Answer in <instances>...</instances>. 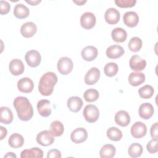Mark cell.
<instances>
[{"label":"cell","mask_w":158,"mask_h":158,"mask_svg":"<svg viewBox=\"0 0 158 158\" xmlns=\"http://www.w3.org/2000/svg\"><path fill=\"white\" fill-rule=\"evenodd\" d=\"M18 117L23 121L30 120L33 115V109L27 98L18 96L15 98L13 102Z\"/></svg>","instance_id":"obj_1"},{"label":"cell","mask_w":158,"mask_h":158,"mask_svg":"<svg viewBox=\"0 0 158 158\" xmlns=\"http://www.w3.org/2000/svg\"><path fill=\"white\" fill-rule=\"evenodd\" d=\"M57 82V77L56 73L52 72H46L42 75L38 85L39 92L43 96H50L52 93Z\"/></svg>","instance_id":"obj_2"},{"label":"cell","mask_w":158,"mask_h":158,"mask_svg":"<svg viewBox=\"0 0 158 158\" xmlns=\"http://www.w3.org/2000/svg\"><path fill=\"white\" fill-rule=\"evenodd\" d=\"M83 114L84 118L88 122L94 123L99 118V111L96 106L88 104L85 107Z\"/></svg>","instance_id":"obj_3"},{"label":"cell","mask_w":158,"mask_h":158,"mask_svg":"<svg viewBox=\"0 0 158 158\" xmlns=\"http://www.w3.org/2000/svg\"><path fill=\"white\" fill-rule=\"evenodd\" d=\"M57 70L62 75H67L70 73L73 67V64L72 59L67 57L60 58L57 64Z\"/></svg>","instance_id":"obj_4"},{"label":"cell","mask_w":158,"mask_h":158,"mask_svg":"<svg viewBox=\"0 0 158 158\" xmlns=\"http://www.w3.org/2000/svg\"><path fill=\"white\" fill-rule=\"evenodd\" d=\"M36 139L39 144L43 146H48L54 143V136L51 131L43 130L37 135Z\"/></svg>","instance_id":"obj_5"},{"label":"cell","mask_w":158,"mask_h":158,"mask_svg":"<svg viewBox=\"0 0 158 158\" xmlns=\"http://www.w3.org/2000/svg\"><path fill=\"white\" fill-rule=\"evenodd\" d=\"M27 64L31 67H36L40 65L41 57L40 52L36 50H30L26 52L25 56Z\"/></svg>","instance_id":"obj_6"},{"label":"cell","mask_w":158,"mask_h":158,"mask_svg":"<svg viewBox=\"0 0 158 158\" xmlns=\"http://www.w3.org/2000/svg\"><path fill=\"white\" fill-rule=\"evenodd\" d=\"M96 17L92 12H85L80 17L81 26L86 30H89L93 28L96 24Z\"/></svg>","instance_id":"obj_7"},{"label":"cell","mask_w":158,"mask_h":158,"mask_svg":"<svg viewBox=\"0 0 158 158\" xmlns=\"http://www.w3.org/2000/svg\"><path fill=\"white\" fill-rule=\"evenodd\" d=\"M132 136L135 138L139 139L144 137L147 133V127L142 122H136L131 127L130 130Z\"/></svg>","instance_id":"obj_8"},{"label":"cell","mask_w":158,"mask_h":158,"mask_svg":"<svg viewBox=\"0 0 158 158\" xmlns=\"http://www.w3.org/2000/svg\"><path fill=\"white\" fill-rule=\"evenodd\" d=\"M88 138V133L85 128L80 127L75 129L70 135V139L72 142L76 144L81 143Z\"/></svg>","instance_id":"obj_9"},{"label":"cell","mask_w":158,"mask_h":158,"mask_svg":"<svg viewBox=\"0 0 158 158\" xmlns=\"http://www.w3.org/2000/svg\"><path fill=\"white\" fill-rule=\"evenodd\" d=\"M129 65L130 68L135 71H141L144 69L146 66V61L141 58L139 56L133 55L131 57Z\"/></svg>","instance_id":"obj_10"},{"label":"cell","mask_w":158,"mask_h":158,"mask_svg":"<svg viewBox=\"0 0 158 158\" xmlns=\"http://www.w3.org/2000/svg\"><path fill=\"white\" fill-rule=\"evenodd\" d=\"M120 18V14L118 10L110 7L106 10L104 14L106 22L110 25H114L118 22Z\"/></svg>","instance_id":"obj_11"},{"label":"cell","mask_w":158,"mask_h":158,"mask_svg":"<svg viewBox=\"0 0 158 158\" xmlns=\"http://www.w3.org/2000/svg\"><path fill=\"white\" fill-rule=\"evenodd\" d=\"M17 88L22 93H29L33 91L34 84L30 78L28 77H23L18 81Z\"/></svg>","instance_id":"obj_12"},{"label":"cell","mask_w":158,"mask_h":158,"mask_svg":"<svg viewBox=\"0 0 158 158\" xmlns=\"http://www.w3.org/2000/svg\"><path fill=\"white\" fill-rule=\"evenodd\" d=\"M99 78L100 70L96 67H92L86 73L85 82L88 85H93L98 82Z\"/></svg>","instance_id":"obj_13"},{"label":"cell","mask_w":158,"mask_h":158,"mask_svg":"<svg viewBox=\"0 0 158 158\" xmlns=\"http://www.w3.org/2000/svg\"><path fill=\"white\" fill-rule=\"evenodd\" d=\"M37 31V27L32 22H27L23 23L20 28L21 35L25 38H31L33 36Z\"/></svg>","instance_id":"obj_14"},{"label":"cell","mask_w":158,"mask_h":158,"mask_svg":"<svg viewBox=\"0 0 158 158\" xmlns=\"http://www.w3.org/2000/svg\"><path fill=\"white\" fill-rule=\"evenodd\" d=\"M123 20L125 25L127 27L130 28L135 27L139 22V16L135 12L128 11L124 14Z\"/></svg>","instance_id":"obj_15"},{"label":"cell","mask_w":158,"mask_h":158,"mask_svg":"<svg viewBox=\"0 0 158 158\" xmlns=\"http://www.w3.org/2000/svg\"><path fill=\"white\" fill-rule=\"evenodd\" d=\"M9 69L13 75L18 76L23 73L24 65L22 60L19 59H14L10 62Z\"/></svg>","instance_id":"obj_16"},{"label":"cell","mask_w":158,"mask_h":158,"mask_svg":"<svg viewBox=\"0 0 158 158\" xmlns=\"http://www.w3.org/2000/svg\"><path fill=\"white\" fill-rule=\"evenodd\" d=\"M51 102L47 99H41L37 103L38 112L40 115L44 117H48L51 114V108L50 107Z\"/></svg>","instance_id":"obj_17"},{"label":"cell","mask_w":158,"mask_h":158,"mask_svg":"<svg viewBox=\"0 0 158 158\" xmlns=\"http://www.w3.org/2000/svg\"><path fill=\"white\" fill-rule=\"evenodd\" d=\"M154 107L153 106L149 103L145 102L140 105L139 107V115L143 119H149L154 114Z\"/></svg>","instance_id":"obj_18"},{"label":"cell","mask_w":158,"mask_h":158,"mask_svg":"<svg viewBox=\"0 0 158 158\" xmlns=\"http://www.w3.org/2000/svg\"><path fill=\"white\" fill-rule=\"evenodd\" d=\"M125 53L123 48L119 45H112L106 49V56L109 59H117L120 57Z\"/></svg>","instance_id":"obj_19"},{"label":"cell","mask_w":158,"mask_h":158,"mask_svg":"<svg viewBox=\"0 0 158 158\" xmlns=\"http://www.w3.org/2000/svg\"><path fill=\"white\" fill-rule=\"evenodd\" d=\"M98 49L93 46H88L84 48L81 52L82 58L86 61H92L98 56Z\"/></svg>","instance_id":"obj_20"},{"label":"cell","mask_w":158,"mask_h":158,"mask_svg":"<svg viewBox=\"0 0 158 158\" xmlns=\"http://www.w3.org/2000/svg\"><path fill=\"white\" fill-rule=\"evenodd\" d=\"M115 123L121 127H127L130 122V117L125 110H119L115 115Z\"/></svg>","instance_id":"obj_21"},{"label":"cell","mask_w":158,"mask_h":158,"mask_svg":"<svg viewBox=\"0 0 158 158\" xmlns=\"http://www.w3.org/2000/svg\"><path fill=\"white\" fill-rule=\"evenodd\" d=\"M82 99L78 96H72L67 100V107L69 110L73 112H77L81 109L83 106Z\"/></svg>","instance_id":"obj_22"},{"label":"cell","mask_w":158,"mask_h":158,"mask_svg":"<svg viewBox=\"0 0 158 158\" xmlns=\"http://www.w3.org/2000/svg\"><path fill=\"white\" fill-rule=\"evenodd\" d=\"M43 157V151L37 147L30 149H24L20 154L21 158H42Z\"/></svg>","instance_id":"obj_23"},{"label":"cell","mask_w":158,"mask_h":158,"mask_svg":"<svg viewBox=\"0 0 158 158\" xmlns=\"http://www.w3.org/2000/svg\"><path fill=\"white\" fill-rule=\"evenodd\" d=\"M145 81V75L143 73L139 72H131L128 77L129 83L133 86H137L144 83Z\"/></svg>","instance_id":"obj_24"},{"label":"cell","mask_w":158,"mask_h":158,"mask_svg":"<svg viewBox=\"0 0 158 158\" xmlns=\"http://www.w3.org/2000/svg\"><path fill=\"white\" fill-rule=\"evenodd\" d=\"M13 120L12 110L7 107L2 106L0 108V122L4 124H9Z\"/></svg>","instance_id":"obj_25"},{"label":"cell","mask_w":158,"mask_h":158,"mask_svg":"<svg viewBox=\"0 0 158 158\" xmlns=\"http://www.w3.org/2000/svg\"><path fill=\"white\" fill-rule=\"evenodd\" d=\"M112 40L117 43H122L125 41L127 37V33L122 28L117 27L112 30L111 32Z\"/></svg>","instance_id":"obj_26"},{"label":"cell","mask_w":158,"mask_h":158,"mask_svg":"<svg viewBox=\"0 0 158 158\" xmlns=\"http://www.w3.org/2000/svg\"><path fill=\"white\" fill-rule=\"evenodd\" d=\"M8 143L12 148H19L23 146L24 143V138L21 135L15 133L12 134L9 138Z\"/></svg>","instance_id":"obj_27"},{"label":"cell","mask_w":158,"mask_h":158,"mask_svg":"<svg viewBox=\"0 0 158 158\" xmlns=\"http://www.w3.org/2000/svg\"><path fill=\"white\" fill-rule=\"evenodd\" d=\"M30 10L28 8L23 4H17L15 5L14 10V15L18 19H22L29 15Z\"/></svg>","instance_id":"obj_28"},{"label":"cell","mask_w":158,"mask_h":158,"mask_svg":"<svg viewBox=\"0 0 158 158\" xmlns=\"http://www.w3.org/2000/svg\"><path fill=\"white\" fill-rule=\"evenodd\" d=\"M115 151L116 149L114 145L107 144L101 148L99 151V155L102 158H112L115 156Z\"/></svg>","instance_id":"obj_29"},{"label":"cell","mask_w":158,"mask_h":158,"mask_svg":"<svg viewBox=\"0 0 158 158\" xmlns=\"http://www.w3.org/2000/svg\"><path fill=\"white\" fill-rule=\"evenodd\" d=\"M143 151V146L137 143H132L128 149V155L133 158L138 157L141 156Z\"/></svg>","instance_id":"obj_30"},{"label":"cell","mask_w":158,"mask_h":158,"mask_svg":"<svg viewBox=\"0 0 158 158\" xmlns=\"http://www.w3.org/2000/svg\"><path fill=\"white\" fill-rule=\"evenodd\" d=\"M106 135L109 139L114 141H120L123 136V134L121 130L114 127L109 128L107 130Z\"/></svg>","instance_id":"obj_31"},{"label":"cell","mask_w":158,"mask_h":158,"mask_svg":"<svg viewBox=\"0 0 158 158\" xmlns=\"http://www.w3.org/2000/svg\"><path fill=\"white\" fill-rule=\"evenodd\" d=\"M51 131L55 137L61 136L64 131V127L62 123L58 120L53 121L50 125Z\"/></svg>","instance_id":"obj_32"},{"label":"cell","mask_w":158,"mask_h":158,"mask_svg":"<svg viewBox=\"0 0 158 158\" xmlns=\"http://www.w3.org/2000/svg\"><path fill=\"white\" fill-rule=\"evenodd\" d=\"M154 93V89L153 87L149 85H146L141 87L138 89V94L141 98L143 99H149L151 98Z\"/></svg>","instance_id":"obj_33"},{"label":"cell","mask_w":158,"mask_h":158,"mask_svg":"<svg viewBox=\"0 0 158 158\" xmlns=\"http://www.w3.org/2000/svg\"><path fill=\"white\" fill-rule=\"evenodd\" d=\"M128 46L131 51L138 52L142 47V40L137 36H134L130 39Z\"/></svg>","instance_id":"obj_34"},{"label":"cell","mask_w":158,"mask_h":158,"mask_svg":"<svg viewBox=\"0 0 158 158\" xmlns=\"http://www.w3.org/2000/svg\"><path fill=\"white\" fill-rule=\"evenodd\" d=\"M99 97V92L95 89H88L86 90L83 94V98L87 102H94Z\"/></svg>","instance_id":"obj_35"},{"label":"cell","mask_w":158,"mask_h":158,"mask_svg":"<svg viewBox=\"0 0 158 158\" xmlns=\"http://www.w3.org/2000/svg\"><path fill=\"white\" fill-rule=\"evenodd\" d=\"M118 70V67L116 63L114 62H109L107 63L104 69L105 74L109 77H112L115 76Z\"/></svg>","instance_id":"obj_36"},{"label":"cell","mask_w":158,"mask_h":158,"mask_svg":"<svg viewBox=\"0 0 158 158\" xmlns=\"http://www.w3.org/2000/svg\"><path fill=\"white\" fill-rule=\"evenodd\" d=\"M115 4L121 8L132 7L135 6L136 3V0H115Z\"/></svg>","instance_id":"obj_37"},{"label":"cell","mask_w":158,"mask_h":158,"mask_svg":"<svg viewBox=\"0 0 158 158\" xmlns=\"http://www.w3.org/2000/svg\"><path fill=\"white\" fill-rule=\"evenodd\" d=\"M157 142H158V139H152L147 144L146 148H147L148 151L150 154H154L158 151Z\"/></svg>","instance_id":"obj_38"},{"label":"cell","mask_w":158,"mask_h":158,"mask_svg":"<svg viewBox=\"0 0 158 158\" xmlns=\"http://www.w3.org/2000/svg\"><path fill=\"white\" fill-rule=\"evenodd\" d=\"M10 9L9 3L6 1H0V14L4 15L7 14Z\"/></svg>","instance_id":"obj_39"},{"label":"cell","mask_w":158,"mask_h":158,"mask_svg":"<svg viewBox=\"0 0 158 158\" xmlns=\"http://www.w3.org/2000/svg\"><path fill=\"white\" fill-rule=\"evenodd\" d=\"M62 157L60 151L56 149H52L48 152V158H60Z\"/></svg>","instance_id":"obj_40"},{"label":"cell","mask_w":158,"mask_h":158,"mask_svg":"<svg viewBox=\"0 0 158 158\" xmlns=\"http://www.w3.org/2000/svg\"><path fill=\"white\" fill-rule=\"evenodd\" d=\"M151 136L152 139H158V123L156 122L152 125L150 130Z\"/></svg>","instance_id":"obj_41"},{"label":"cell","mask_w":158,"mask_h":158,"mask_svg":"<svg viewBox=\"0 0 158 158\" xmlns=\"http://www.w3.org/2000/svg\"><path fill=\"white\" fill-rule=\"evenodd\" d=\"M0 130H1V137H0V139L2 140L7 135V131L6 130V128H4L2 126H0Z\"/></svg>","instance_id":"obj_42"},{"label":"cell","mask_w":158,"mask_h":158,"mask_svg":"<svg viewBox=\"0 0 158 158\" xmlns=\"http://www.w3.org/2000/svg\"><path fill=\"white\" fill-rule=\"evenodd\" d=\"M41 1V0H39V1H27L26 2L31 6H36L38 4L40 3Z\"/></svg>","instance_id":"obj_43"},{"label":"cell","mask_w":158,"mask_h":158,"mask_svg":"<svg viewBox=\"0 0 158 158\" xmlns=\"http://www.w3.org/2000/svg\"><path fill=\"white\" fill-rule=\"evenodd\" d=\"M5 157H14V158H16L17 156L14 153H13L12 152H7L4 156V158Z\"/></svg>","instance_id":"obj_44"},{"label":"cell","mask_w":158,"mask_h":158,"mask_svg":"<svg viewBox=\"0 0 158 158\" xmlns=\"http://www.w3.org/2000/svg\"><path fill=\"white\" fill-rule=\"evenodd\" d=\"M73 2L75 4H77L78 6H81L83 4H85V2H86V1H73Z\"/></svg>","instance_id":"obj_45"}]
</instances>
